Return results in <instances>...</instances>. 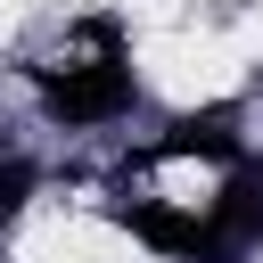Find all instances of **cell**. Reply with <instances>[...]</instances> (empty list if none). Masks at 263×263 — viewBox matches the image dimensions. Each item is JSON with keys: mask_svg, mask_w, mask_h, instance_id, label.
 I'll return each instance as SVG.
<instances>
[{"mask_svg": "<svg viewBox=\"0 0 263 263\" xmlns=\"http://www.w3.org/2000/svg\"><path fill=\"white\" fill-rule=\"evenodd\" d=\"M33 90L58 123H107L132 107V49H123V25L115 16H82L66 25V41L33 66Z\"/></svg>", "mask_w": 263, "mask_h": 263, "instance_id": "1", "label": "cell"}, {"mask_svg": "<svg viewBox=\"0 0 263 263\" xmlns=\"http://www.w3.org/2000/svg\"><path fill=\"white\" fill-rule=\"evenodd\" d=\"M25 189H33V164H25V156H0V222L25 205Z\"/></svg>", "mask_w": 263, "mask_h": 263, "instance_id": "2", "label": "cell"}]
</instances>
